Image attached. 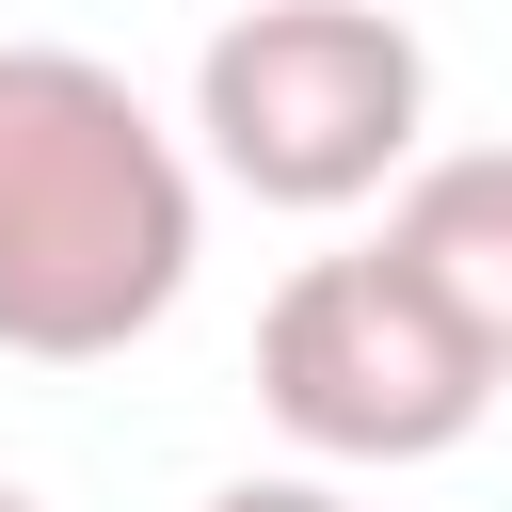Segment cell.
<instances>
[{
	"label": "cell",
	"mask_w": 512,
	"mask_h": 512,
	"mask_svg": "<svg viewBox=\"0 0 512 512\" xmlns=\"http://www.w3.org/2000/svg\"><path fill=\"white\" fill-rule=\"evenodd\" d=\"M192 288V160L96 48H0V352L112 368Z\"/></svg>",
	"instance_id": "6da1fadb"
},
{
	"label": "cell",
	"mask_w": 512,
	"mask_h": 512,
	"mask_svg": "<svg viewBox=\"0 0 512 512\" xmlns=\"http://www.w3.org/2000/svg\"><path fill=\"white\" fill-rule=\"evenodd\" d=\"M192 128L256 208H352V192L416 176L432 48L384 0H240L192 64Z\"/></svg>",
	"instance_id": "7a4b0ae2"
},
{
	"label": "cell",
	"mask_w": 512,
	"mask_h": 512,
	"mask_svg": "<svg viewBox=\"0 0 512 512\" xmlns=\"http://www.w3.org/2000/svg\"><path fill=\"white\" fill-rule=\"evenodd\" d=\"M256 400L288 448L320 464H448L496 416V368L464 352V320L368 240V256H304L256 320Z\"/></svg>",
	"instance_id": "3957f363"
},
{
	"label": "cell",
	"mask_w": 512,
	"mask_h": 512,
	"mask_svg": "<svg viewBox=\"0 0 512 512\" xmlns=\"http://www.w3.org/2000/svg\"><path fill=\"white\" fill-rule=\"evenodd\" d=\"M384 256L464 320V352L512 384V144H448V160H416L400 176V208H384Z\"/></svg>",
	"instance_id": "277c9868"
},
{
	"label": "cell",
	"mask_w": 512,
	"mask_h": 512,
	"mask_svg": "<svg viewBox=\"0 0 512 512\" xmlns=\"http://www.w3.org/2000/svg\"><path fill=\"white\" fill-rule=\"evenodd\" d=\"M208 512H352V496H336V480H224Z\"/></svg>",
	"instance_id": "5b68a950"
},
{
	"label": "cell",
	"mask_w": 512,
	"mask_h": 512,
	"mask_svg": "<svg viewBox=\"0 0 512 512\" xmlns=\"http://www.w3.org/2000/svg\"><path fill=\"white\" fill-rule=\"evenodd\" d=\"M0 512H48V496H16V480H0Z\"/></svg>",
	"instance_id": "8992f818"
}]
</instances>
